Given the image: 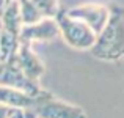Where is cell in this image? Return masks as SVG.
Masks as SVG:
<instances>
[{
  "instance_id": "6da1fadb",
  "label": "cell",
  "mask_w": 124,
  "mask_h": 118,
  "mask_svg": "<svg viewBox=\"0 0 124 118\" xmlns=\"http://www.w3.org/2000/svg\"><path fill=\"white\" fill-rule=\"evenodd\" d=\"M110 16L104 28L96 35L90 54L102 61H119L124 55V9L119 3H107Z\"/></svg>"
},
{
  "instance_id": "7a4b0ae2",
  "label": "cell",
  "mask_w": 124,
  "mask_h": 118,
  "mask_svg": "<svg viewBox=\"0 0 124 118\" xmlns=\"http://www.w3.org/2000/svg\"><path fill=\"white\" fill-rule=\"evenodd\" d=\"M27 118H88L80 106L58 99L54 93L47 91L39 102L30 110H25Z\"/></svg>"
},
{
  "instance_id": "3957f363",
  "label": "cell",
  "mask_w": 124,
  "mask_h": 118,
  "mask_svg": "<svg viewBox=\"0 0 124 118\" xmlns=\"http://www.w3.org/2000/svg\"><path fill=\"white\" fill-rule=\"evenodd\" d=\"M55 22H57L60 36L69 47L76 49V51H90L93 47L94 41H96V35L85 24L68 17L63 9H60V13L55 16Z\"/></svg>"
},
{
  "instance_id": "277c9868",
  "label": "cell",
  "mask_w": 124,
  "mask_h": 118,
  "mask_svg": "<svg viewBox=\"0 0 124 118\" xmlns=\"http://www.w3.org/2000/svg\"><path fill=\"white\" fill-rule=\"evenodd\" d=\"M64 14L71 19L85 24L94 35H97L104 28L107 19L110 16V9L107 3H80V5L71 6L68 9H63Z\"/></svg>"
},
{
  "instance_id": "5b68a950",
  "label": "cell",
  "mask_w": 124,
  "mask_h": 118,
  "mask_svg": "<svg viewBox=\"0 0 124 118\" xmlns=\"http://www.w3.org/2000/svg\"><path fill=\"white\" fill-rule=\"evenodd\" d=\"M0 87L14 88L30 96H38L44 91V88H41L38 82L30 80L25 76L11 58L8 61L0 63Z\"/></svg>"
},
{
  "instance_id": "8992f818",
  "label": "cell",
  "mask_w": 124,
  "mask_h": 118,
  "mask_svg": "<svg viewBox=\"0 0 124 118\" xmlns=\"http://www.w3.org/2000/svg\"><path fill=\"white\" fill-rule=\"evenodd\" d=\"M11 60L30 80L39 84V79L46 73V65L39 55L33 51V46L27 44V42H19L17 52L14 54V57H11Z\"/></svg>"
},
{
  "instance_id": "52a82bcc",
  "label": "cell",
  "mask_w": 124,
  "mask_h": 118,
  "mask_svg": "<svg viewBox=\"0 0 124 118\" xmlns=\"http://www.w3.org/2000/svg\"><path fill=\"white\" fill-rule=\"evenodd\" d=\"M58 36H60V33H58L55 19L44 17L41 21H38L36 24L22 25L21 33H19V42H27V44L33 46L35 42L54 41Z\"/></svg>"
},
{
  "instance_id": "ba28073f",
  "label": "cell",
  "mask_w": 124,
  "mask_h": 118,
  "mask_svg": "<svg viewBox=\"0 0 124 118\" xmlns=\"http://www.w3.org/2000/svg\"><path fill=\"white\" fill-rule=\"evenodd\" d=\"M46 93H47V90H44L38 96H30V94H25L19 90H14V88L0 87V104L8 106V107L22 109V110H30L39 102V99Z\"/></svg>"
},
{
  "instance_id": "9c48e42d",
  "label": "cell",
  "mask_w": 124,
  "mask_h": 118,
  "mask_svg": "<svg viewBox=\"0 0 124 118\" xmlns=\"http://www.w3.org/2000/svg\"><path fill=\"white\" fill-rule=\"evenodd\" d=\"M19 47V33L0 27V63L8 61Z\"/></svg>"
},
{
  "instance_id": "30bf717a",
  "label": "cell",
  "mask_w": 124,
  "mask_h": 118,
  "mask_svg": "<svg viewBox=\"0 0 124 118\" xmlns=\"http://www.w3.org/2000/svg\"><path fill=\"white\" fill-rule=\"evenodd\" d=\"M41 17L55 19V16L60 13V0H30Z\"/></svg>"
},
{
  "instance_id": "8fae6325",
  "label": "cell",
  "mask_w": 124,
  "mask_h": 118,
  "mask_svg": "<svg viewBox=\"0 0 124 118\" xmlns=\"http://www.w3.org/2000/svg\"><path fill=\"white\" fill-rule=\"evenodd\" d=\"M17 6H19V14H21L22 25H31V24H36L41 19H44L35 9V6L30 3V0H17Z\"/></svg>"
},
{
  "instance_id": "7c38bea8",
  "label": "cell",
  "mask_w": 124,
  "mask_h": 118,
  "mask_svg": "<svg viewBox=\"0 0 124 118\" xmlns=\"http://www.w3.org/2000/svg\"><path fill=\"white\" fill-rule=\"evenodd\" d=\"M13 2H14V0H0V16H2V13L5 11Z\"/></svg>"
}]
</instances>
